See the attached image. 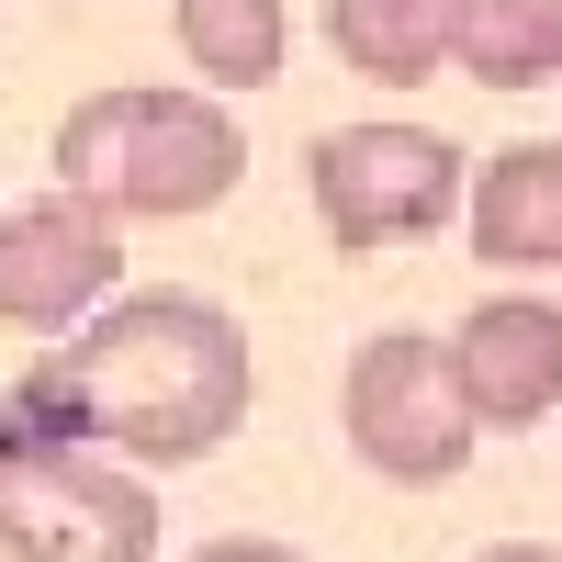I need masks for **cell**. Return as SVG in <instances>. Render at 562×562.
I'll list each match as a JSON object with an SVG mask.
<instances>
[{
	"instance_id": "13",
	"label": "cell",
	"mask_w": 562,
	"mask_h": 562,
	"mask_svg": "<svg viewBox=\"0 0 562 562\" xmlns=\"http://www.w3.org/2000/svg\"><path fill=\"white\" fill-rule=\"evenodd\" d=\"M473 562H562V551H529V540H506V551H473Z\"/></svg>"
},
{
	"instance_id": "11",
	"label": "cell",
	"mask_w": 562,
	"mask_h": 562,
	"mask_svg": "<svg viewBox=\"0 0 562 562\" xmlns=\"http://www.w3.org/2000/svg\"><path fill=\"white\" fill-rule=\"evenodd\" d=\"M169 34H180V57H192V79H214V90H270L281 57H293L281 0H180Z\"/></svg>"
},
{
	"instance_id": "12",
	"label": "cell",
	"mask_w": 562,
	"mask_h": 562,
	"mask_svg": "<svg viewBox=\"0 0 562 562\" xmlns=\"http://www.w3.org/2000/svg\"><path fill=\"white\" fill-rule=\"evenodd\" d=\"M180 562H304V551H281V540H203V551H180Z\"/></svg>"
},
{
	"instance_id": "7",
	"label": "cell",
	"mask_w": 562,
	"mask_h": 562,
	"mask_svg": "<svg viewBox=\"0 0 562 562\" xmlns=\"http://www.w3.org/2000/svg\"><path fill=\"white\" fill-rule=\"evenodd\" d=\"M450 349H461V394H473L484 428H529V416L562 405V304L495 293L450 326Z\"/></svg>"
},
{
	"instance_id": "10",
	"label": "cell",
	"mask_w": 562,
	"mask_h": 562,
	"mask_svg": "<svg viewBox=\"0 0 562 562\" xmlns=\"http://www.w3.org/2000/svg\"><path fill=\"white\" fill-rule=\"evenodd\" d=\"M450 68L473 90H540L562 68V0H461Z\"/></svg>"
},
{
	"instance_id": "9",
	"label": "cell",
	"mask_w": 562,
	"mask_h": 562,
	"mask_svg": "<svg viewBox=\"0 0 562 562\" xmlns=\"http://www.w3.org/2000/svg\"><path fill=\"white\" fill-rule=\"evenodd\" d=\"M450 23H461V0H326V45H338V68L383 79V90L428 79L450 57Z\"/></svg>"
},
{
	"instance_id": "6",
	"label": "cell",
	"mask_w": 562,
	"mask_h": 562,
	"mask_svg": "<svg viewBox=\"0 0 562 562\" xmlns=\"http://www.w3.org/2000/svg\"><path fill=\"white\" fill-rule=\"evenodd\" d=\"M124 281V214H102L90 192H34L0 214V326L23 338H57V326L102 315Z\"/></svg>"
},
{
	"instance_id": "2",
	"label": "cell",
	"mask_w": 562,
	"mask_h": 562,
	"mask_svg": "<svg viewBox=\"0 0 562 562\" xmlns=\"http://www.w3.org/2000/svg\"><path fill=\"white\" fill-rule=\"evenodd\" d=\"M57 180L124 225H180V214H214L248 180V135L214 90L124 79V90H90L57 124Z\"/></svg>"
},
{
	"instance_id": "3",
	"label": "cell",
	"mask_w": 562,
	"mask_h": 562,
	"mask_svg": "<svg viewBox=\"0 0 562 562\" xmlns=\"http://www.w3.org/2000/svg\"><path fill=\"white\" fill-rule=\"evenodd\" d=\"M0 551L12 562H158L147 461L0 416Z\"/></svg>"
},
{
	"instance_id": "1",
	"label": "cell",
	"mask_w": 562,
	"mask_h": 562,
	"mask_svg": "<svg viewBox=\"0 0 562 562\" xmlns=\"http://www.w3.org/2000/svg\"><path fill=\"white\" fill-rule=\"evenodd\" d=\"M248 394H259L248 326L225 304H203V293H124V304L90 315L57 360H34L23 383L0 394V416L102 439L124 461H147V473H180V461L237 439Z\"/></svg>"
},
{
	"instance_id": "8",
	"label": "cell",
	"mask_w": 562,
	"mask_h": 562,
	"mask_svg": "<svg viewBox=\"0 0 562 562\" xmlns=\"http://www.w3.org/2000/svg\"><path fill=\"white\" fill-rule=\"evenodd\" d=\"M473 259L495 270H562V147L529 135V147H495L473 169Z\"/></svg>"
},
{
	"instance_id": "4",
	"label": "cell",
	"mask_w": 562,
	"mask_h": 562,
	"mask_svg": "<svg viewBox=\"0 0 562 562\" xmlns=\"http://www.w3.org/2000/svg\"><path fill=\"white\" fill-rule=\"evenodd\" d=\"M338 428L383 484H450L473 461V394H461V349L450 338H416V326H383L360 338L338 371Z\"/></svg>"
},
{
	"instance_id": "5",
	"label": "cell",
	"mask_w": 562,
	"mask_h": 562,
	"mask_svg": "<svg viewBox=\"0 0 562 562\" xmlns=\"http://www.w3.org/2000/svg\"><path fill=\"white\" fill-rule=\"evenodd\" d=\"M304 192H315V225L338 237V259H371V248H405V237H439L450 203H461V147L439 124H338L304 147Z\"/></svg>"
}]
</instances>
